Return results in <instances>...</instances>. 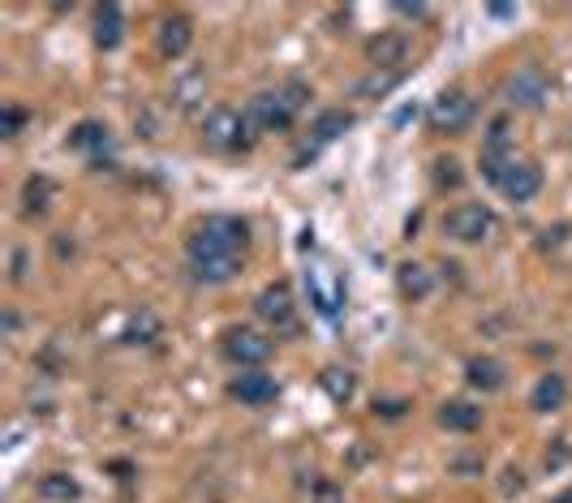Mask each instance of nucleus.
I'll return each instance as SVG.
<instances>
[{
	"instance_id": "nucleus-1",
	"label": "nucleus",
	"mask_w": 572,
	"mask_h": 503,
	"mask_svg": "<svg viewBox=\"0 0 572 503\" xmlns=\"http://www.w3.org/2000/svg\"><path fill=\"white\" fill-rule=\"evenodd\" d=\"M250 246V224L237 215H207L190 233V271L203 284H228L241 271V258Z\"/></svg>"
},
{
	"instance_id": "nucleus-2",
	"label": "nucleus",
	"mask_w": 572,
	"mask_h": 503,
	"mask_svg": "<svg viewBox=\"0 0 572 503\" xmlns=\"http://www.w3.org/2000/svg\"><path fill=\"white\" fill-rule=\"evenodd\" d=\"M306 99H310L306 82H284L280 91H259V95H254L250 108H246V117H250V125L259 129V134H284V129L297 121V112L306 108Z\"/></svg>"
},
{
	"instance_id": "nucleus-3",
	"label": "nucleus",
	"mask_w": 572,
	"mask_h": 503,
	"mask_svg": "<svg viewBox=\"0 0 572 503\" xmlns=\"http://www.w3.org/2000/svg\"><path fill=\"white\" fill-rule=\"evenodd\" d=\"M302 280H306V297H310L314 314H319V319H327V323H336L340 314H345V301H349L345 276H340L332 263H310Z\"/></svg>"
},
{
	"instance_id": "nucleus-4",
	"label": "nucleus",
	"mask_w": 572,
	"mask_h": 503,
	"mask_svg": "<svg viewBox=\"0 0 572 503\" xmlns=\"http://www.w3.org/2000/svg\"><path fill=\"white\" fill-rule=\"evenodd\" d=\"M254 134H259V129L237 108H216V112H207V121H203V142L211 151H246Z\"/></svg>"
},
{
	"instance_id": "nucleus-5",
	"label": "nucleus",
	"mask_w": 572,
	"mask_h": 503,
	"mask_svg": "<svg viewBox=\"0 0 572 503\" xmlns=\"http://www.w3.org/2000/svg\"><path fill=\"white\" fill-rule=\"evenodd\" d=\"M499 228V215L486 207V203H461L443 215V233L452 241H465V246H478Z\"/></svg>"
},
{
	"instance_id": "nucleus-6",
	"label": "nucleus",
	"mask_w": 572,
	"mask_h": 503,
	"mask_svg": "<svg viewBox=\"0 0 572 503\" xmlns=\"http://www.w3.org/2000/svg\"><path fill=\"white\" fill-rule=\"evenodd\" d=\"M504 99L512 108H542L551 99V74L542 65H517L512 74L504 78Z\"/></svg>"
},
{
	"instance_id": "nucleus-7",
	"label": "nucleus",
	"mask_w": 572,
	"mask_h": 503,
	"mask_svg": "<svg viewBox=\"0 0 572 503\" xmlns=\"http://www.w3.org/2000/svg\"><path fill=\"white\" fill-rule=\"evenodd\" d=\"M426 121H431L435 134H461V129L474 121V99H469L465 91H439L431 99V108H426Z\"/></svg>"
},
{
	"instance_id": "nucleus-8",
	"label": "nucleus",
	"mask_w": 572,
	"mask_h": 503,
	"mask_svg": "<svg viewBox=\"0 0 572 503\" xmlns=\"http://www.w3.org/2000/svg\"><path fill=\"white\" fill-rule=\"evenodd\" d=\"M220 349H224V357L233 366L250 370V366H263L276 344H271L263 332H254V327H228V332L220 336Z\"/></svg>"
},
{
	"instance_id": "nucleus-9",
	"label": "nucleus",
	"mask_w": 572,
	"mask_h": 503,
	"mask_svg": "<svg viewBox=\"0 0 572 503\" xmlns=\"http://www.w3.org/2000/svg\"><path fill=\"white\" fill-rule=\"evenodd\" d=\"M254 314H259L263 323L276 327V332H289V327H293V289L284 280L267 284V289L254 297Z\"/></svg>"
},
{
	"instance_id": "nucleus-10",
	"label": "nucleus",
	"mask_w": 572,
	"mask_h": 503,
	"mask_svg": "<svg viewBox=\"0 0 572 503\" xmlns=\"http://www.w3.org/2000/svg\"><path fill=\"white\" fill-rule=\"evenodd\" d=\"M69 151L91 155V164L104 168V155L112 151V129L104 121H78L74 129H69Z\"/></svg>"
},
{
	"instance_id": "nucleus-11",
	"label": "nucleus",
	"mask_w": 572,
	"mask_h": 503,
	"mask_svg": "<svg viewBox=\"0 0 572 503\" xmlns=\"http://www.w3.org/2000/svg\"><path fill=\"white\" fill-rule=\"evenodd\" d=\"M228 392H233V400H241V405L250 409H267L271 400L280 396V383L263 375V370H246V375H237L233 383H228Z\"/></svg>"
},
{
	"instance_id": "nucleus-12",
	"label": "nucleus",
	"mask_w": 572,
	"mask_h": 503,
	"mask_svg": "<svg viewBox=\"0 0 572 503\" xmlns=\"http://www.w3.org/2000/svg\"><path fill=\"white\" fill-rule=\"evenodd\" d=\"M495 190L504 198H512V203H529V198H538V190H542V168L534 160H517L504 172V181H499Z\"/></svg>"
},
{
	"instance_id": "nucleus-13",
	"label": "nucleus",
	"mask_w": 572,
	"mask_h": 503,
	"mask_svg": "<svg viewBox=\"0 0 572 503\" xmlns=\"http://www.w3.org/2000/svg\"><path fill=\"white\" fill-rule=\"evenodd\" d=\"M155 43H160V52L168 56V61H181V56L190 52V43H194V22L185 18V13H168V18H160Z\"/></svg>"
},
{
	"instance_id": "nucleus-14",
	"label": "nucleus",
	"mask_w": 572,
	"mask_h": 503,
	"mask_svg": "<svg viewBox=\"0 0 572 503\" xmlns=\"http://www.w3.org/2000/svg\"><path fill=\"white\" fill-rule=\"evenodd\" d=\"M405 56H409V35H400V31H383L366 43V61L375 69H400Z\"/></svg>"
},
{
	"instance_id": "nucleus-15",
	"label": "nucleus",
	"mask_w": 572,
	"mask_h": 503,
	"mask_svg": "<svg viewBox=\"0 0 572 503\" xmlns=\"http://www.w3.org/2000/svg\"><path fill=\"white\" fill-rule=\"evenodd\" d=\"M125 43V9L121 5H99L95 9V48L117 52Z\"/></svg>"
},
{
	"instance_id": "nucleus-16",
	"label": "nucleus",
	"mask_w": 572,
	"mask_h": 503,
	"mask_svg": "<svg viewBox=\"0 0 572 503\" xmlns=\"http://www.w3.org/2000/svg\"><path fill=\"white\" fill-rule=\"evenodd\" d=\"M564 405H568V379L547 370V375L534 383V392H529V409L534 413H560Z\"/></svg>"
},
{
	"instance_id": "nucleus-17",
	"label": "nucleus",
	"mask_w": 572,
	"mask_h": 503,
	"mask_svg": "<svg viewBox=\"0 0 572 503\" xmlns=\"http://www.w3.org/2000/svg\"><path fill=\"white\" fill-rule=\"evenodd\" d=\"M465 379H469V387L474 392H499V387L508 383V370H504V362H495V357H469L465 362Z\"/></svg>"
},
{
	"instance_id": "nucleus-18",
	"label": "nucleus",
	"mask_w": 572,
	"mask_h": 503,
	"mask_svg": "<svg viewBox=\"0 0 572 503\" xmlns=\"http://www.w3.org/2000/svg\"><path fill=\"white\" fill-rule=\"evenodd\" d=\"M396 289H400V297H405V301H426L435 293V276L422 263H400L396 267Z\"/></svg>"
},
{
	"instance_id": "nucleus-19",
	"label": "nucleus",
	"mask_w": 572,
	"mask_h": 503,
	"mask_svg": "<svg viewBox=\"0 0 572 503\" xmlns=\"http://www.w3.org/2000/svg\"><path fill=\"white\" fill-rule=\"evenodd\" d=\"M439 426L452 430V435H469V430L482 426V409L469 405V400H448V405L439 409Z\"/></svg>"
},
{
	"instance_id": "nucleus-20",
	"label": "nucleus",
	"mask_w": 572,
	"mask_h": 503,
	"mask_svg": "<svg viewBox=\"0 0 572 503\" xmlns=\"http://www.w3.org/2000/svg\"><path fill=\"white\" fill-rule=\"evenodd\" d=\"M35 491H39V499H48V503H78L82 499V486H78L74 473H44Z\"/></svg>"
},
{
	"instance_id": "nucleus-21",
	"label": "nucleus",
	"mask_w": 572,
	"mask_h": 503,
	"mask_svg": "<svg viewBox=\"0 0 572 503\" xmlns=\"http://www.w3.org/2000/svg\"><path fill=\"white\" fill-rule=\"evenodd\" d=\"M52 194H56L52 177H44V172L26 177V185H22V211H26V215H44V211L52 207Z\"/></svg>"
},
{
	"instance_id": "nucleus-22",
	"label": "nucleus",
	"mask_w": 572,
	"mask_h": 503,
	"mask_svg": "<svg viewBox=\"0 0 572 503\" xmlns=\"http://www.w3.org/2000/svg\"><path fill=\"white\" fill-rule=\"evenodd\" d=\"M173 99H177L181 112H194L198 104H203V99H207V74H203V69H190V74H181L177 86H173Z\"/></svg>"
},
{
	"instance_id": "nucleus-23",
	"label": "nucleus",
	"mask_w": 572,
	"mask_h": 503,
	"mask_svg": "<svg viewBox=\"0 0 572 503\" xmlns=\"http://www.w3.org/2000/svg\"><path fill=\"white\" fill-rule=\"evenodd\" d=\"M345 129H353V112H345V108H327V112H319V117H314V142H336L340 134H345Z\"/></svg>"
},
{
	"instance_id": "nucleus-24",
	"label": "nucleus",
	"mask_w": 572,
	"mask_h": 503,
	"mask_svg": "<svg viewBox=\"0 0 572 503\" xmlns=\"http://www.w3.org/2000/svg\"><path fill=\"white\" fill-rule=\"evenodd\" d=\"M121 340H125V344H155V340H160V314H155V310L130 314V323H125Z\"/></svg>"
},
{
	"instance_id": "nucleus-25",
	"label": "nucleus",
	"mask_w": 572,
	"mask_h": 503,
	"mask_svg": "<svg viewBox=\"0 0 572 503\" xmlns=\"http://www.w3.org/2000/svg\"><path fill=\"white\" fill-rule=\"evenodd\" d=\"M319 383H323V392L336 400V405H349V400L357 396V375L353 370H340V366H327L323 375H319Z\"/></svg>"
},
{
	"instance_id": "nucleus-26",
	"label": "nucleus",
	"mask_w": 572,
	"mask_h": 503,
	"mask_svg": "<svg viewBox=\"0 0 572 503\" xmlns=\"http://www.w3.org/2000/svg\"><path fill=\"white\" fill-rule=\"evenodd\" d=\"M482 155H491V160H499V155H517V151H512V129H508V121H504V117L491 121V129H486Z\"/></svg>"
},
{
	"instance_id": "nucleus-27",
	"label": "nucleus",
	"mask_w": 572,
	"mask_h": 503,
	"mask_svg": "<svg viewBox=\"0 0 572 503\" xmlns=\"http://www.w3.org/2000/svg\"><path fill=\"white\" fill-rule=\"evenodd\" d=\"M400 69H375L366 82H357V95H366V99H375V95H388L392 86H400Z\"/></svg>"
},
{
	"instance_id": "nucleus-28",
	"label": "nucleus",
	"mask_w": 572,
	"mask_h": 503,
	"mask_svg": "<svg viewBox=\"0 0 572 503\" xmlns=\"http://www.w3.org/2000/svg\"><path fill=\"white\" fill-rule=\"evenodd\" d=\"M26 121H31V112H26L22 104H5V108H0V138L13 142L26 129Z\"/></svg>"
},
{
	"instance_id": "nucleus-29",
	"label": "nucleus",
	"mask_w": 572,
	"mask_h": 503,
	"mask_svg": "<svg viewBox=\"0 0 572 503\" xmlns=\"http://www.w3.org/2000/svg\"><path fill=\"white\" fill-rule=\"evenodd\" d=\"M461 181H465L461 177V164H456L452 155H448V160H435V185H439V190H456Z\"/></svg>"
},
{
	"instance_id": "nucleus-30",
	"label": "nucleus",
	"mask_w": 572,
	"mask_h": 503,
	"mask_svg": "<svg viewBox=\"0 0 572 503\" xmlns=\"http://www.w3.org/2000/svg\"><path fill=\"white\" fill-rule=\"evenodd\" d=\"M314 503H345V491L332 478H323V482H314Z\"/></svg>"
},
{
	"instance_id": "nucleus-31",
	"label": "nucleus",
	"mask_w": 572,
	"mask_h": 503,
	"mask_svg": "<svg viewBox=\"0 0 572 503\" xmlns=\"http://www.w3.org/2000/svg\"><path fill=\"white\" fill-rule=\"evenodd\" d=\"M572 461V448H568V439H555V448H547V469H564Z\"/></svg>"
},
{
	"instance_id": "nucleus-32",
	"label": "nucleus",
	"mask_w": 572,
	"mask_h": 503,
	"mask_svg": "<svg viewBox=\"0 0 572 503\" xmlns=\"http://www.w3.org/2000/svg\"><path fill=\"white\" fill-rule=\"evenodd\" d=\"M499 491H504L508 499L521 495V491H525V473H521V469H504V482H499Z\"/></svg>"
},
{
	"instance_id": "nucleus-33",
	"label": "nucleus",
	"mask_w": 572,
	"mask_h": 503,
	"mask_svg": "<svg viewBox=\"0 0 572 503\" xmlns=\"http://www.w3.org/2000/svg\"><path fill=\"white\" fill-rule=\"evenodd\" d=\"M392 13H396V18H413V22H418V18H426L431 9H426V5H392Z\"/></svg>"
},
{
	"instance_id": "nucleus-34",
	"label": "nucleus",
	"mask_w": 572,
	"mask_h": 503,
	"mask_svg": "<svg viewBox=\"0 0 572 503\" xmlns=\"http://www.w3.org/2000/svg\"><path fill=\"white\" fill-rule=\"evenodd\" d=\"M486 13H491V18H517V5H491Z\"/></svg>"
},
{
	"instance_id": "nucleus-35",
	"label": "nucleus",
	"mask_w": 572,
	"mask_h": 503,
	"mask_svg": "<svg viewBox=\"0 0 572 503\" xmlns=\"http://www.w3.org/2000/svg\"><path fill=\"white\" fill-rule=\"evenodd\" d=\"M13 280H26V254H13Z\"/></svg>"
},
{
	"instance_id": "nucleus-36",
	"label": "nucleus",
	"mask_w": 572,
	"mask_h": 503,
	"mask_svg": "<svg viewBox=\"0 0 572 503\" xmlns=\"http://www.w3.org/2000/svg\"><path fill=\"white\" fill-rule=\"evenodd\" d=\"M551 503H572V486H568V491H560V495H555Z\"/></svg>"
}]
</instances>
